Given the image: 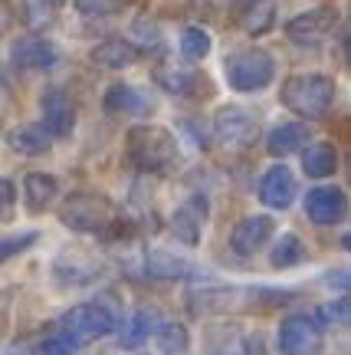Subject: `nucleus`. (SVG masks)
Returning <instances> with one entry per match:
<instances>
[{"mask_svg": "<svg viewBox=\"0 0 351 355\" xmlns=\"http://www.w3.org/2000/svg\"><path fill=\"white\" fill-rule=\"evenodd\" d=\"M102 109L109 115H141L151 109V102L141 96V89L125 86V83H115L105 89L102 96Z\"/></svg>", "mask_w": 351, "mask_h": 355, "instance_id": "nucleus-16", "label": "nucleus"}, {"mask_svg": "<svg viewBox=\"0 0 351 355\" xmlns=\"http://www.w3.org/2000/svg\"><path fill=\"white\" fill-rule=\"evenodd\" d=\"M154 79H158L168 92H174V96H188V99H201V96H210L213 92L210 79L204 76V73H197V69L158 66V69H154Z\"/></svg>", "mask_w": 351, "mask_h": 355, "instance_id": "nucleus-11", "label": "nucleus"}, {"mask_svg": "<svg viewBox=\"0 0 351 355\" xmlns=\"http://www.w3.org/2000/svg\"><path fill=\"white\" fill-rule=\"evenodd\" d=\"M322 349V332L309 316H286L279 326V352L282 355H315Z\"/></svg>", "mask_w": 351, "mask_h": 355, "instance_id": "nucleus-8", "label": "nucleus"}, {"mask_svg": "<svg viewBox=\"0 0 351 355\" xmlns=\"http://www.w3.org/2000/svg\"><path fill=\"white\" fill-rule=\"evenodd\" d=\"M230 17L240 30H246L250 37H260L276 24V0H233Z\"/></svg>", "mask_w": 351, "mask_h": 355, "instance_id": "nucleus-12", "label": "nucleus"}, {"mask_svg": "<svg viewBox=\"0 0 351 355\" xmlns=\"http://www.w3.org/2000/svg\"><path fill=\"white\" fill-rule=\"evenodd\" d=\"M154 343H158V349L164 355H184L188 352V329L177 326V322H164L154 332Z\"/></svg>", "mask_w": 351, "mask_h": 355, "instance_id": "nucleus-27", "label": "nucleus"}, {"mask_svg": "<svg viewBox=\"0 0 351 355\" xmlns=\"http://www.w3.org/2000/svg\"><path fill=\"white\" fill-rule=\"evenodd\" d=\"M305 141H309V125L305 122H282L266 135V152L273 158H286V155L299 152Z\"/></svg>", "mask_w": 351, "mask_h": 355, "instance_id": "nucleus-18", "label": "nucleus"}, {"mask_svg": "<svg viewBox=\"0 0 351 355\" xmlns=\"http://www.w3.org/2000/svg\"><path fill=\"white\" fill-rule=\"evenodd\" d=\"M20 7H24V20L33 30H43V26H50L56 20V13H60V0H20Z\"/></svg>", "mask_w": 351, "mask_h": 355, "instance_id": "nucleus-25", "label": "nucleus"}, {"mask_svg": "<svg viewBox=\"0 0 351 355\" xmlns=\"http://www.w3.org/2000/svg\"><path fill=\"white\" fill-rule=\"evenodd\" d=\"M60 220H63L66 227L79 230V234H96V230H105L115 220V207L102 194L79 191V194L66 198V204L60 207Z\"/></svg>", "mask_w": 351, "mask_h": 355, "instance_id": "nucleus-4", "label": "nucleus"}, {"mask_svg": "<svg viewBox=\"0 0 351 355\" xmlns=\"http://www.w3.org/2000/svg\"><path fill=\"white\" fill-rule=\"evenodd\" d=\"M13 63L20 66V69H53V66L60 63V53L53 46L46 37H37V33H30V37H20L13 43Z\"/></svg>", "mask_w": 351, "mask_h": 355, "instance_id": "nucleus-13", "label": "nucleus"}, {"mask_svg": "<svg viewBox=\"0 0 351 355\" xmlns=\"http://www.w3.org/2000/svg\"><path fill=\"white\" fill-rule=\"evenodd\" d=\"M210 33L204 30V26H184L181 30V53H184V60H190V63H197V60H204L207 53H210Z\"/></svg>", "mask_w": 351, "mask_h": 355, "instance_id": "nucleus-24", "label": "nucleus"}, {"mask_svg": "<svg viewBox=\"0 0 351 355\" xmlns=\"http://www.w3.org/2000/svg\"><path fill=\"white\" fill-rule=\"evenodd\" d=\"M39 352L43 355H75L79 352V343H75L73 336H66V332L60 329L56 336H46V339L39 343Z\"/></svg>", "mask_w": 351, "mask_h": 355, "instance_id": "nucleus-29", "label": "nucleus"}, {"mask_svg": "<svg viewBox=\"0 0 351 355\" xmlns=\"http://www.w3.org/2000/svg\"><path fill=\"white\" fill-rule=\"evenodd\" d=\"M305 214H309V220L322 224V227L339 224L348 214V194L341 188H312L305 194Z\"/></svg>", "mask_w": 351, "mask_h": 355, "instance_id": "nucleus-10", "label": "nucleus"}, {"mask_svg": "<svg viewBox=\"0 0 351 355\" xmlns=\"http://www.w3.org/2000/svg\"><path fill=\"white\" fill-rule=\"evenodd\" d=\"M151 332H158V329H154V313H148V309H138L135 316L128 319L125 329H122V345H138V343H145Z\"/></svg>", "mask_w": 351, "mask_h": 355, "instance_id": "nucleus-28", "label": "nucleus"}, {"mask_svg": "<svg viewBox=\"0 0 351 355\" xmlns=\"http://www.w3.org/2000/svg\"><path fill=\"white\" fill-rule=\"evenodd\" d=\"M260 201L273 211H282L289 204L296 201V178L286 165L269 168L263 178H260Z\"/></svg>", "mask_w": 351, "mask_h": 355, "instance_id": "nucleus-15", "label": "nucleus"}, {"mask_svg": "<svg viewBox=\"0 0 351 355\" xmlns=\"http://www.w3.org/2000/svg\"><path fill=\"white\" fill-rule=\"evenodd\" d=\"M141 50L132 40H102L99 46L92 50V63L105 66V69H128L138 63Z\"/></svg>", "mask_w": 351, "mask_h": 355, "instance_id": "nucleus-17", "label": "nucleus"}, {"mask_svg": "<svg viewBox=\"0 0 351 355\" xmlns=\"http://www.w3.org/2000/svg\"><path fill=\"white\" fill-rule=\"evenodd\" d=\"M39 112H43V128L50 132L53 139H66L75 125V109H73V99L63 86H53L43 92L39 99Z\"/></svg>", "mask_w": 351, "mask_h": 355, "instance_id": "nucleus-9", "label": "nucleus"}, {"mask_svg": "<svg viewBox=\"0 0 351 355\" xmlns=\"http://www.w3.org/2000/svg\"><path fill=\"white\" fill-rule=\"evenodd\" d=\"M60 329L66 336H73L75 343H92V339H102L115 329V316L109 306L102 303H82V306H73L66 309L63 319H60Z\"/></svg>", "mask_w": 351, "mask_h": 355, "instance_id": "nucleus-5", "label": "nucleus"}, {"mask_svg": "<svg viewBox=\"0 0 351 355\" xmlns=\"http://www.w3.org/2000/svg\"><path fill=\"white\" fill-rule=\"evenodd\" d=\"M341 247H345V250H351V230L345 234V237H341Z\"/></svg>", "mask_w": 351, "mask_h": 355, "instance_id": "nucleus-36", "label": "nucleus"}, {"mask_svg": "<svg viewBox=\"0 0 351 355\" xmlns=\"http://www.w3.org/2000/svg\"><path fill=\"white\" fill-rule=\"evenodd\" d=\"M318 316L325 319V322H341V319H348L351 316V296H341L335 303H325L318 309Z\"/></svg>", "mask_w": 351, "mask_h": 355, "instance_id": "nucleus-30", "label": "nucleus"}, {"mask_svg": "<svg viewBox=\"0 0 351 355\" xmlns=\"http://www.w3.org/2000/svg\"><path fill=\"white\" fill-rule=\"evenodd\" d=\"M10 207H13V181L7 178V181H3V214L7 217H10Z\"/></svg>", "mask_w": 351, "mask_h": 355, "instance_id": "nucleus-34", "label": "nucleus"}, {"mask_svg": "<svg viewBox=\"0 0 351 355\" xmlns=\"http://www.w3.org/2000/svg\"><path fill=\"white\" fill-rule=\"evenodd\" d=\"M279 99L289 112L302 119H325L335 102V79L322 73H296L279 89Z\"/></svg>", "mask_w": 351, "mask_h": 355, "instance_id": "nucleus-2", "label": "nucleus"}, {"mask_svg": "<svg viewBox=\"0 0 351 355\" xmlns=\"http://www.w3.org/2000/svg\"><path fill=\"white\" fill-rule=\"evenodd\" d=\"M207 217V204L201 201H188L174 211V234L184 243H197V234H201V224Z\"/></svg>", "mask_w": 351, "mask_h": 355, "instance_id": "nucleus-21", "label": "nucleus"}, {"mask_svg": "<svg viewBox=\"0 0 351 355\" xmlns=\"http://www.w3.org/2000/svg\"><path fill=\"white\" fill-rule=\"evenodd\" d=\"M325 283H332V286H351V270H341V273H328Z\"/></svg>", "mask_w": 351, "mask_h": 355, "instance_id": "nucleus-33", "label": "nucleus"}, {"mask_svg": "<svg viewBox=\"0 0 351 355\" xmlns=\"http://www.w3.org/2000/svg\"><path fill=\"white\" fill-rule=\"evenodd\" d=\"M224 76L237 92H260L276 76V60L263 46H246L224 60Z\"/></svg>", "mask_w": 351, "mask_h": 355, "instance_id": "nucleus-3", "label": "nucleus"}, {"mask_svg": "<svg viewBox=\"0 0 351 355\" xmlns=\"http://www.w3.org/2000/svg\"><path fill=\"white\" fill-rule=\"evenodd\" d=\"M125 155L138 171L164 175L177 165V139L164 125H135L128 128Z\"/></svg>", "mask_w": 351, "mask_h": 355, "instance_id": "nucleus-1", "label": "nucleus"}, {"mask_svg": "<svg viewBox=\"0 0 351 355\" xmlns=\"http://www.w3.org/2000/svg\"><path fill=\"white\" fill-rule=\"evenodd\" d=\"M339 7H315L309 13H299L286 24V37L299 46H315L339 26Z\"/></svg>", "mask_w": 351, "mask_h": 355, "instance_id": "nucleus-7", "label": "nucleus"}, {"mask_svg": "<svg viewBox=\"0 0 351 355\" xmlns=\"http://www.w3.org/2000/svg\"><path fill=\"white\" fill-rule=\"evenodd\" d=\"M13 152L20 155H46L50 152V132L43 125H24V128H13L7 135Z\"/></svg>", "mask_w": 351, "mask_h": 355, "instance_id": "nucleus-22", "label": "nucleus"}, {"mask_svg": "<svg viewBox=\"0 0 351 355\" xmlns=\"http://www.w3.org/2000/svg\"><path fill=\"white\" fill-rule=\"evenodd\" d=\"M302 168H305L309 178L335 175V168H339V152H335V145H328V141H312V145L302 152Z\"/></svg>", "mask_w": 351, "mask_h": 355, "instance_id": "nucleus-19", "label": "nucleus"}, {"mask_svg": "<svg viewBox=\"0 0 351 355\" xmlns=\"http://www.w3.org/2000/svg\"><path fill=\"white\" fill-rule=\"evenodd\" d=\"M118 3H122V0H75L79 13H86V17H105V13H115L118 10Z\"/></svg>", "mask_w": 351, "mask_h": 355, "instance_id": "nucleus-31", "label": "nucleus"}, {"mask_svg": "<svg viewBox=\"0 0 351 355\" xmlns=\"http://www.w3.org/2000/svg\"><path fill=\"white\" fill-rule=\"evenodd\" d=\"M30 243H37V230H26L20 237H7V241H3V260H10L17 250H26Z\"/></svg>", "mask_w": 351, "mask_h": 355, "instance_id": "nucleus-32", "label": "nucleus"}, {"mask_svg": "<svg viewBox=\"0 0 351 355\" xmlns=\"http://www.w3.org/2000/svg\"><path fill=\"white\" fill-rule=\"evenodd\" d=\"M145 263H148L151 277H161V279H177L188 273V263H184V260H177L174 254H164V250H151Z\"/></svg>", "mask_w": 351, "mask_h": 355, "instance_id": "nucleus-26", "label": "nucleus"}, {"mask_svg": "<svg viewBox=\"0 0 351 355\" xmlns=\"http://www.w3.org/2000/svg\"><path fill=\"white\" fill-rule=\"evenodd\" d=\"M7 355H17V352H7Z\"/></svg>", "mask_w": 351, "mask_h": 355, "instance_id": "nucleus-37", "label": "nucleus"}, {"mask_svg": "<svg viewBox=\"0 0 351 355\" xmlns=\"http://www.w3.org/2000/svg\"><path fill=\"white\" fill-rule=\"evenodd\" d=\"M56 178L53 175H39V171H33V175L24 178V198H26V207L33 211V214H39V211H46L53 204V198H56Z\"/></svg>", "mask_w": 351, "mask_h": 355, "instance_id": "nucleus-20", "label": "nucleus"}, {"mask_svg": "<svg viewBox=\"0 0 351 355\" xmlns=\"http://www.w3.org/2000/svg\"><path fill=\"white\" fill-rule=\"evenodd\" d=\"M273 234V217L266 214H253V217H243L237 227L230 230V247L233 254L240 257H253Z\"/></svg>", "mask_w": 351, "mask_h": 355, "instance_id": "nucleus-14", "label": "nucleus"}, {"mask_svg": "<svg viewBox=\"0 0 351 355\" xmlns=\"http://www.w3.org/2000/svg\"><path fill=\"white\" fill-rule=\"evenodd\" d=\"M213 135H217V141H224L226 148H246L260 135V122L240 105H224L213 115Z\"/></svg>", "mask_w": 351, "mask_h": 355, "instance_id": "nucleus-6", "label": "nucleus"}, {"mask_svg": "<svg viewBox=\"0 0 351 355\" xmlns=\"http://www.w3.org/2000/svg\"><path fill=\"white\" fill-rule=\"evenodd\" d=\"M345 56H348V63H351V30H348V37H345Z\"/></svg>", "mask_w": 351, "mask_h": 355, "instance_id": "nucleus-35", "label": "nucleus"}, {"mask_svg": "<svg viewBox=\"0 0 351 355\" xmlns=\"http://www.w3.org/2000/svg\"><path fill=\"white\" fill-rule=\"evenodd\" d=\"M305 260V247L296 234H282L279 243L273 247V254H269V263L276 266V270H286V266H296Z\"/></svg>", "mask_w": 351, "mask_h": 355, "instance_id": "nucleus-23", "label": "nucleus"}]
</instances>
